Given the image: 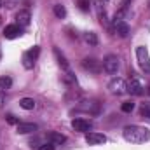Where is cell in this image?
Instances as JSON below:
<instances>
[{"instance_id":"6da1fadb","label":"cell","mask_w":150,"mask_h":150,"mask_svg":"<svg viewBox=\"0 0 150 150\" xmlns=\"http://www.w3.org/2000/svg\"><path fill=\"white\" fill-rule=\"evenodd\" d=\"M122 136L126 142L129 143H145L150 140V129L145 126H138V124H131L126 126L122 131Z\"/></svg>"},{"instance_id":"7a4b0ae2","label":"cell","mask_w":150,"mask_h":150,"mask_svg":"<svg viewBox=\"0 0 150 150\" xmlns=\"http://www.w3.org/2000/svg\"><path fill=\"white\" fill-rule=\"evenodd\" d=\"M136 61H138V67L142 68L143 74H150V56L145 45L136 47Z\"/></svg>"},{"instance_id":"3957f363","label":"cell","mask_w":150,"mask_h":150,"mask_svg":"<svg viewBox=\"0 0 150 150\" xmlns=\"http://www.w3.org/2000/svg\"><path fill=\"white\" fill-rule=\"evenodd\" d=\"M101 65H103V70L108 75H115L119 72V68H120V59L115 54H108V56H105V59H103Z\"/></svg>"},{"instance_id":"277c9868","label":"cell","mask_w":150,"mask_h":150,"mask_svg":"<svg viewBox=\"0 0 150 150\" xmlns=\"http://www.w3.org/2000/svg\"><path fill=\"white\" fill-rule=\"evenodd\" d=\"M38 52H40V47H38V45H33L30 51L23 52V67H25L26 70H32V68L35 67V61H37Z\"/></svg>"},{"instance_id":"5b68a950","label":"cell","mask_w":150,"mask_h":150,"mask_svg":"<svg viewBox=\"0 0 150 150\" xmlns=\"http://www.w3.org/2000/svg\"><path fill=\"white\" fill-rule=\"evenodd\" d=\"M108 89H110V93H112V94L120 96V94L127 93V82H126L124 79H120V77H115V79H112V80H110Z\"/></svg>"},{"instance_id":"8992f818","label":"cell","mask_w":150,"mask_h":150,"mask_svg":"<svg viewBox=\"0 0 150 150\" xmlns=\"http://www.w3.org/2000/svg\"><path fill=\"white\" fill-rule=\"evenodd\" d=\"M82 68L89 74H100L103 70V65L96 58H86V59H82Z\"/></svg>"},{"instance_id":"52a82bcc","label":"cell","mask_w":150,"mask_h":150,"mask_svg":"<svg viewBox=\"0 0 150 150\" xmlns=\"http://www.w3.org/2000/svg\"><path fill=\"white\" fill-rule=\"evenodd\" d=\"M113 30L119 37L126 38L129 35V25L124 21V19H119V18H113Z\"/></svg>"},{"instance_id":"ba28073f","label":"cell","mask_w":150,"mask_h":150,"mask_svg":"<svg viewBox=\"0 0 150 150\" xmlns=\"http://www.w3.org/2000/svg\"><path fill=\"white\" fill-rule=\"evenodd\" d=\"M86 143L87 145H103V143H107V136L103 133H86Z\"/></svg>"},{"instance_id":"9c48e42d","label":"cell","mask_w":150,"mask_h":150,"mask_svg":"<svg viewBox=\"0 0 150 150\" xmlns=\"http://www.w3.org/2000/svg\"><path fill=\"white\" fill-rule=\"evenodd\" d=\"M21 35H23V28L19 25H7L4 28V37L9 38V40L18 38V37H21Z\"/></svg>"},{"instance_id":"30bf717a","label":"cell","mask_w":150,"mask_h":150,"mask_svg":"<svg viewBox=\"0 0 150 150\" xmlns=\"http://www.w3.org/2000/svg\"><path fill=\"white\" fill-rule=\"evenodd\" d=\"M72 127L79 133H89L93 129V122L91 120H86V119H75L72 122Z\"/></svg>"},{"instance_id":"8fae6325","label":"cell","mask_w":150,"mask_h":150,"mask_svg":"<svg viewBox=\"0 0 150 150\" xmlns=\"http://www.w3.org/2000/svg\"><path fill=\"white\" fill-rule=\"evenodd\" d=\"M127 93H129V94H134V96H142V94L145 93V87H143L136 79H131V80L127 82Z\"/></svg>"},{"instance_id":"7c38bea8","label":"cell","mask_w":150,"mask_h":150,"mask_svg":"<svg viewBox=\"0 0 150 150\" xmlns=\"http://www.w3.org/2000/svg\"><path fill=\"white\" fill-rule=\"evenodd\" d=\"M16 25H19L21 28L23 26H28L30 25V21H32V14H30V11H26V9H23V11H19L18 14H16Z\"/></svg>"},{"instance_id":"4fadbf2b","label":"cell","mask_w":150,"mask_h":150,"mask_svg":"<svg viewBox=\"0 0 150 150\" xmlns=\"http://www.w3.org/2000/svg\"><path fill=\"white\" fill-rule=\"evenodd\" d=\"M54 56H56V59H58V65L61 67V70H63L65 74H70V72H72V70H70V65H68L67 58L63 56V52H61L58 47H54Z\"/></svg>"},{"instance_id":"5bb4252c","label":"cell","mask_w":150,"mask_h":150,"mask_svg":"<svg viewBox=\"0 0 150 150\" xmlns=\"http://www.w3.org/2000/svg\"><path fill=\"white\" fill-rule=\"evenodd\" d=\"M45 140H47V142H51V143H54V145L58 147V145H63V143L67 142V136H65V134H61V133L51 131V133H47V134H45Z\"/></svg>"},{"instance_id":"9a60e30c","label":"cell","mask_w":150,"mask_h":150,"mask_svg":"<svg viewBox=\"0 0 150 150\" xmlns=\"http://www.w3.org/2000/svg\"><path fill=\"white\" fill-rule=\"evenodd\" d=\"M79 110H84V112H89L93 115H96V113H100V103L98 101H82Z\"/></svg>"},{"instance_id":"2e32d148","label":"cell","mask_w":150,"mask_h":150,"mask_svg":"<svg viewBox=\"0 0 150 150\" xmlns=\"http://www.w3.org/2000/svg\"><path fill=\"white\" fill-rule=\"evenodd\" d=\"M37 131V124L33 122H19L18 124V134H30Z\"/></svg>"},{"instance_id":"e0dca14e","label":"cell","mask_w":150,"mask_h":150,"mask_svg":"<svg viewBox=\"0 0 150 150\" xmlns=\"http://www.w3.org/2000/svg\"><path fill=\"white\" fill-rule=\"evenodd\" d=\"M19 107L25 110H33L35 108V100L33 98H21L19 100Z\"/></svg>"},{"instance_id":"ac0fdd59","label":"cell","mask_w":150,"mask_h":150,"mask_svg":"<svg viewBox=\"0 0 150 150\" xmlns=\"http://www.w3.org/2000/svg\"><path fill=\"white\" fill-rule=\"evenodd\" d=\"M52 12H54V16H56L58 19H63V18L67 16V9H65V5H61V4H56V5L52 7Z\"/></svg>"},{"instance_id":"d6986e66","label":"cell","mask_w":150,"mask_h":150,"mask_svg":"<svg viewBox=\"0 0 150 150\" xmlns=\"http://www.w3.org/2000/svg\"><path fill=\"white\" fill-rule=\"evenodd\" d=\"M11 86H12V79L9 75H2L0 77V89L7 91V89H11Z\"/></svg>"},{"instance_id":"ffe728a7","label":"cell","mask_w":150,"mask_h":150,"mask_svg":"<svg viewBox=\"0 0 150 150\" xmlns=\"http://www.w3.org/2000/svg\"><path fill=\"white\" fill-rule=\"evenodd\" d=\"M84 40H86L89 45H98V37H96L94 32H87V33H84Z\"/></svg>"},{"instance_id":"44dd1931","label":"cell","mask_w":150,"mask_h":150,"mask_svg":"<svg viewBox=\"0 0 150 150\" xmlns=\"http://www.w3.org/2000/svg\"><path fill=\"white\" fill-rule=\"evenodd\" d=\"M120 110L124 113H131L134 110V101H124L122 103V107H120Z\"/></svg>"},{"instance_id":"7402d4cb","label":"cell","mask_w":150,"mask_h":150,"mask_svg":"<svg viewBox=\"0 0 150 150\" xmlns=\"http://www.w3.org/2000/svg\"><path fill=\"white\" fill-rule=\"evenodd\" d=\"M77 4H79V9H80V11H84V12H87V11L91 9V4H89V0H79Z\"/></svg>"},{"instance_id":"603a6c76","label":"cell","mask_w":150,"mask_h":150,"mask_svg":"<svg viewBox=\"0 0 150 150\" xmlns=\"http://www.w3.org/2000/svg\"><path fill=\"white\" fill-rule=\"evenodd\" d=\"M56 149V145L54 143H51V142H44V143H40V147L37 150H54Z\"/></svg>"},{"instance_id":"cb8c5ba5","label":"cell","mask_w":150,"mask_h":150,"mask_svg":"<svg viewBox=\"0 0 150 150\" xmlns=\"http://www.w3.org/2000/svg\"><path fill=\"white\" fill-rule=\"evenodd\" d=\"M5 120H7L9 124H19V120H18L16 115H12V113H7V115H5Z\"/></svg>"},{"instance_id":"d4e9b609","label":"cell","mask_w":150,"mask_h":150,"mask_svg":"<svg viewBox=\"0 0 150 150\" xmlns=\"http://www.w3.org/2000/svg\"><path fill=\"white\" fill-rule=\"evenodd\" d=\"M142 115L147 117L150 120V105H143V107H142Z\"/></svg>"},{"instance_id":"484cf974","label":"cell","mask_w":150,"mask_h":150,"mask_svg":"<svg viewBox=\"0 0 150 150\" xmlns=\"http://www.w3.org/2000/svg\"><path fill=\"white\" fill-rule=\"evenodd\" d=\"M4 103H5V91L0 89V108L4 107Z\"/></svg>"},{"instance_id":"4316f807","label":"cell","mask_w":150,"mask_h":150,"mask_svg":"<svg viewBox=\"0 0 150 150\" xmlns=\"http://www.w3.org/2000/svg\"><path fill=\"white\" fill-rule=\"evenodd\" d=\"M2 5H4V2H2V0H0V7H2Z\"/></svg>"},{"instance_id":"83f0119b","label":"cell","mask_w":150,"mask_h":150,"mask_svg":"<svg viewBox=\"0 0 150 150\" xmlns=\"http://www.w3.org/2000/svg\"><path fill=\"white\" fill-rule=\"evenodd\" d=\"M0 58H2V51H0Z\"/></svg>"},{"instance_id":"f1b7e54d","label":"cell","mask_w":150,"mask_h":150,"mask_svg":"<svg viewBox=\"0 0 150 150\" xmlns=\"http://www.w3.org/2000/svg\"><path fill=\"white\" fill-rule=\"evenodd\" d=\"M149 7H150V0H149Z\"/></svg>"}]
</instances>
